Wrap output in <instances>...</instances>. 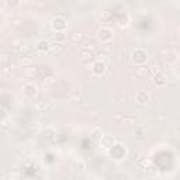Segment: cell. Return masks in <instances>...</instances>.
I'll return each instance as SVG.
<instances>
[{
	"label": "cell",
	"mask_w": 180,
	"mask_h": 180,
	"mask_svg": "<svg viewBox=\"0 0 180 180\" xmlns=\"http://www.w3.org/2000/svg\"><path fill=\"white\" fill-rule=\"evenodd\" d=\"M68 27V23L64 17H55L52 20V28L55 30L56 32H64Z\"/></svg>",
	"instance_id": "1"
},
{
	"label": "cell",
	"mask_w": 180,
	"mask_h": 180,
	"mask_svg": "<svg viewBox=\"0 0 180 180\" xmlns=\"http://www.w3.org/2000/svg\"><path fill=\"white\" fill-rule=\"evenodd\" d=\"M97 37H98V40H100L101 42H109V41L113 38V32H111V30L110 28L103 27V28H100L97 31Z\"/></svg>",
	"instance_id": "2"
},
{
	"label": "cell",
	"mask_w": 180,
	"mask_h": 180,
	"mask_svg": "<svg viewBox=\"0 0 180 180\" xmlns=\"http://www.w3.org/2000/svg\"><path fill=\"white\" fill-rule=\"evenodd\" d=\"M145 56H146V52L143 49H141V48H137V49L132 52V59L135 64H142L143 61H145Z\"/></svg>",
	"instance_id": "3"
},
{
	"label": "cell",
	"mask_w": 180,
	"mask_h": 180,
	"mask_svg": "<svg viewBox=\"0 0 180 180\" xmlns=\"http://www.w3.org/2000/svg\"><path fill=\"white\" fill-rule=\"evenodd\" d=\"M24 94L28 98H32L37 94V86H35L34 83H27V85L24 86Z\"/></svg>",
	"instance_id": "4"
},
{
	"label": "cell",
	"mask_w": 180,
	"mask_h": 180,
	"mask_svg": "<svg viewBox=\"0 0 180 180\" xmlns=\"http://www.w3.org/2000/svg\"><path fill=\"white\" fill-rule=\"evenodd\" d=\"M135 101L138 104H146L149 101V94L148 92H138L135 94Z\"/></svg>",
	"instance_id": "5"
},
{
	"label": "cell",
	"mask_w": 180,
	"mask_h": 180,
	"mask_svg": "<svg viewBox=\"0 0 180 180\" xmlns=\"http://www.w3.org/2000/svg\"><path fill=\"white\" fill-rule=\"evenodd\" d=\"M106 64L104 62H101V61H98V62H96L94 65H93V72H94V75H97V76H101V73H104L106 72Z\"/></svg>",
	"instance_id": "6"
},
{
	"label": "cell",
	"mask_w": 180,
	"mask_h": 180,
	"mask_svg": "<svg viewBox=\"0 0 180 180\" xmlns=\"http://www.w3.org/2000/svg\"><path fill=\"white\" fill-rule=\"evenodd\" d=\"M37 51L38 52H48V51H49V48H51V44L48 42V41H45V40H40L37 42Z\"/></svg>",
	"instance_id": "7"
},
{
	"label": "cell",
	"mask_w": 180,
	"mask_h": 180,
	"mask_svg": "<svg viewBox=\"0 0 180 180\" xmlns=\"http://www.w3.org/2000/svg\"><path fill=\"white\" fill-rule=\"evenodd\" d=\"M64 49H65V45L62 44V42H53V44H51V48H49L51 52L56 53V55H58L59 52H62Z\"/></svg>",
	"instance_id": "8"
},
{
	"label": "cell",
	"mask_w": 180,
	"mask_h": 180,
	"mask_svg": "<svg viewBox=\"0 0 180 180\" xmlns=\"http://www.w3.org/2000/svg\"><path fill=\"white\" fill-rule=\"evenodd\" d=\"M92 138H93V139H96V141L101 139V138H103V131L98 130V128L93 130V131H92Z\"/></svg>",
	"instance_id": "9"
},
{
	"label": "cell",
	"mask_w": 180,
	"mask_h": 180,
	"mask_svg": "<svg viewBox=\"0 0 180 180\" xmlns=\"http://www.w3.org/2000/svg\"><path fill=\"white\" fill-rule=\"evenodd\" d=\"M65 32H56V35H55V40H56V42H62L64 44V41L66 40V37H65Z\"/></svg>",
	"instance_id": "10"
},
{
	"label": "cell",
	"mask_w": 180,
	"mask_h": 180,
	"mask_svg": "<svg viewBox=\"0 0 180 180\" xmlns=\"http://www.w3.org/2000/svg\"><path fill=\"white\" fill-rule=\"evenodd\" d=\"M72 40H73L75 42H79V41H83V35L80 34V32H73V34H72Z\"/></svg>",
	"instance_id": "11"
},
{
	"label": "cell",
	"mask_w": 180,
	"mask_h": 180,
	"mask_svg": "<svg viewBox=\"0 0 180 180\" xmlns=\"http://www.w3.org/2000/svg\"><path fill=\"white\" fill-rule=\"evenodd\" d=\"M28 51H30V47H27L25 44L21 45V47L19 48V52H20V53H23V55H24V53H27V52H28Z\"/></svg>",
	"instance_id": "12"
},
{
	"label": "cell",
	"mask_w": 180,
	"mask_h": 180,
	"mask_svg": "<svg viewBox=\"0 0 180 180\" xmlns=\"http://www.w3.org/2000/svg\"><path fill=\"white\" fill-rule=\"evenodd\" d=\"M55 82V80H53V77H45L44 79V85H47V86H49V85H52V83Z\"/></svg>",
	"instance_id": "13"
},
{
	"label": "cell",
	"mask_w": 180,
	"mask_h": 180,
	"mask_svg": "<svg viewBox=\"0 0 180 180\" xmlns=\"http://www.w3.org/2000/svg\"><path fill=\"white\" fill-rule=\"evenodd\" d=\"M21 64H24L27 68H30V65H31V59H30V58H24V56H23Z\"/></svg>",
	"instance_id": "14"
},
{
	"label": "cell",
	"mask_w": 180,
	"mask_h": 180,
	"mask_svg": "<svg viewBox=\"0 0 180 180\" xmlns=\"http://www.w3.org/2000/svg\"><path fill=\"white\" fill-rule=\"evenodd\" d=\"M155 82H158V77H156V76H155ZM159 82H160L162 85L166 82V80H163V76H162V75H159Z\"/></svg>",
	"instance_id": "15"
},
{
	"label": "cell",
	"mask_w": 180,
	"mask_h": 180,
	"mask_svg": "<svg viewBox=\"0 0 180 180\" xmlns=\"http://www.w3.org/2000/svg\"><path fill=\"white\" fill-rule=\"evenodd\" d=\"M35 73H37V70L30 66V69H28V75H30V76H32V75H35Z\"/></svg>",
	"instance_id": "16"
},
{
	"label": "cell",
	"mask_w": 180,
	"mask_h": 180,
	"mask_svg": "<svg viewBox=\"0 0 180 180\" xmlns=\"http://www.w3.org/2000/svg\"><path fill=\"white\" fill-rule=\"evenodd\" d=\"M37 180H47V179H44V177H40V179H37Z\"/></svg>",
	"instance_id": "17"
}]
</instances>
